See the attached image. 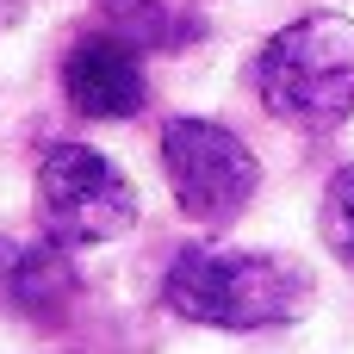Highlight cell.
I'll return each instance as SVG.
<instances>
[{
	"label": "cell",
	"mask_w": 354,
	"mask_h": 354,
	"mask_svg": "<svg viewBox=\"0 0 354 354\" xmlns=\"http://www.w3.org/2000/svg\"><path fill=\"white\" fill-rule=\"evenodd\" d=\"M168 311L218 330H268L292 324L311 299L305 268L286 255H236V249H180L162 280Z\"/></svg>",
	"instance_id": "6da1fadb"
},
{
	"label": "cell",
	"mask_w": 354,
	"mask_h": 354,
	"mask_svg": "<svg viewBox=\"0 0 354 354\" xmlns=\"http://www.w3.org/2000/svg\"><path fill=\"white\" fill-rule=\"evenodd\" d=\"M162 168H168L180 212L199 224H230L261 187L249 143L212 118H168L162 124Z\"/></svg>",
	"instance_id": "277c9868"
},
{
	"label": "cell",
	"mask_w": 354,
	"mask_h": 354,
	"mask_svg": "<svg viewBox=\"0 0 354 354\" xmlns=\"http://www.w3.org/2000/svg\"><path fill=\"white\" fill-rule=\"evenodd\" d=\"M6 286H12V305H19V311H37V317H44V311H56V305L68 299L75 280H68V261H56V243H50V249L19 255V268H12Z\"/></svg>",
	"instance_id": "52a82bcc"
},
{
	"label": "cell",
	"mask_w": 354,
	"mask_h": 354,
	"mask_svg": "<svg viewBox=\"0 0 354 354\" xmlns=\"http://www.w3.org/2000/svg\"><path fill=\"white\" fill-rule=\"evenodd\" d=\"M106 12H112V37H124V44L180 50V44H193V37H199V25H193L187 12L162 6V0H106Z\"/></svg>",
	"instance_id": "8992f818"
},
{
	"label": "cell",
	"mask_w": 354,
	"mask_h": 354,
	"mask_svg": "<svg viewBox=\"0 0 354 354\" xmlns=\"http://www.w3.org/2000/svg\"><path fill=\"white\" fill-rule=\"evenodd\" d=\"M324 243L354 268V168H342L324 193Z\"/></svg>",
	"instance_id": "ba28073f"
},
{
	"label": "cell",
	"mask_w": 354,
	"mask_h": 354,
	"mask_svg": "<svg viewBox=\"0 0 354 354\" xmlns=\"http://www.w3.org/2000/svg\"><path fill=\"white\" fill-rule=\"evenodd\" d=\"M255 93L274 118L330 131L354 112V25L342 12H311L274 31L255 56Z\"/></svg>",
	"instance_id": "7a4b0ae2"
},
{
	"label": "cell",
	"mask_w": 354,
	"mask_h": 354,
	"mask_svg": "<svg viewBox=\"0 0 354 354\" xmlns=\"http://www.w3.org/2000/svg\"><path fill=\"white\" fill-rule=\"evenodd\" d=\"M37 218L56 249H87L112 243L137 218L131 180L87 143H50L37 162Z\"/></svg>",
	"instance_id": "3957f363"
},
{
	"label": "cell",
	"mask_w": 354,
	"mask_h": 354,
	"mask_svg": "<svg viewBox=\"0 0 354 354\" xmlns=\"http://www.w3.org/2000/svg\"><path fill=\"white\" fill-rule=\"evenodd\" d=\"M62 93L81 118H131L149 100L143 62L124 37L112 31H87L68 56H62Z\"/></svg>",
	"instance_id": "5b68a950"
}]
</instances>
